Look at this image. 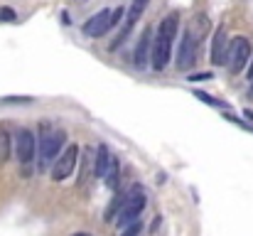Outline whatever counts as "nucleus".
I'll return each instance as SVG.
<instances>
[{
	"label": "nucleus",
	"instance_id": "1",
	"mask_svg": "<svg viewBox=\"0 0 253 236\" xmlns=\"http://www.w3.org/2000/svg\"><path fill=\"white\" fill-rule=\"evenodd\" d=\"M179 30V15L169 12L165 20H160L155 37H153V54H150V67L155 72H163L172 59V47H174V37Z\"/></svg>",
	"mask_w": 253,
	"mask_h": 236
},
{
	"label": "nucleus",
	"instance_id": "2",
	"mask_svg": "<svg viewBox=\"0 0 253 236\" xmlns=\"http://www.w3.org/2000/svg\"><path fill=\"white\" fill-rule=\"evenodd\" d=\"M148 204V197H145V189L140 185H133L126 194H123V202H121V209H118V217H116V224L121 229L140 222V214Z\"/></svg>",
	"mask_w": 253,
	"mask_h": 236
},
{
	"label": "nucleus",
	"instance_id": "3",
	"mask_svg": "<svg viewBox=\"0 0 253 236\" xmlns=\"http://www.w3.org/2000/svg\"><path fill=\"white\" fill-rule=\"evenodd\" d=\"M64 141H67V133H64L62 128L42 126V136H40V145H37V153H40V172L57 162Z\"/></svg>",
	"mask_w": 253,
	"mask_h": 236
},
{
	"label": "nucleus",
	"instance_id": "4",
	"mask_svg": "<svg viewBox=\"0 0 253 236\" xmlns=\"http://www.w3.org/2000/svg\"><path fill=\"white\" fill-rule=\"evenodd\" d=\"M253 57V47L249 37H234L231 45H229V59H226V67L231 74H239L246 69V64L251 62Z\"/></svg>",
	"mask_w": 253,
	"mask_h": 236
},
{
	"label": "nucleus",
	"instance_id": "5",
	"mask_svg": "<svg viewBox=\"0 0 253 236\" xmlns=\"http://www.w3.org/2000/svg\"><path fill=\"white\" fill-rule=\"evenodd\" d=\"M197 54H199V42H197L194 32H192V30H182L174 67H177L179 72H189V69L197 64Z\"/></svg>",
	"mask_w": 253,
	"mask_h": 236
},
{
	"label": "nucleus",
	"instance_id": "6",
	"mask_svg": "<svg viewBox=\"0 0 253 236\" xmlns=\"http://www.w3.org/2000/svg\"><path fill=\"white\" fill-rule=\"evenodd\" d=\"M77 160H79V145L72 143L64 148L62 157H57V162L52 165V180L54 182H64L67 177H72L74 167H77Z\"/></svg>",
	"mask_w": 253,
	"mask_h": 236
},
{
	"label": "nucleus",
	"instance_id": "7",
	"mask_svg": "<svg viewBox=\"0 0 253 236\" xmlns=\"http://www.w3.org/2000/svg\"><path fill=\"white\" fill-rule=\"evenodd\" d=\"M35 153H37L35 133L30 128H20L17 136H15V155L20 160V165H30L35 160Z\"/></svg>",
	"mask_w": 253,
	"mask_h": 236
},
{
	"label": "nucleus",
	"instance_id": "8",
	"mask_svg": "<svg viewBox=\"0 0 253 236\" xmlns=\"http://www.w3.org/2000/svg\"><path fill=\"white\" fill-rule=\"evenodd\" d=\"M148 2H150V0H130V7H128V12H126V22H123V30H121V35L116 37V42L111 45V49H116L118 45H123V42H126V37L133 32V27H135V25H138V20L143 17V12H145Z\"/></svg>",
	"mask_w": 253,
	"mask_h": 236
},
{
	"label": "nucleus",
	"instance_id": "9",
	"mask_svg": "<svg viewBox=\"0 0 253 236\" xmlns=\"http://www.w3.org/2000/svg\"><path fill=\"white\" fill-rule=\"evenodd\" d=\"M108 30H111V10L108 7H101L98 12H93L82 25V32H84L86 37H93V40L103 37Z\"/></svg>",
	"mask_w": 253,
	"mask_h": 236
},
{
	"label": "nucleus",
	"instance_id": "10",
	"mask_svg": "<svg viewBox=\"0 0 253 236\" xmlns=\"http://www.w3.org/2000/svg\"><path fill=\"white\" fill-rule=\"evenodd\" d=\"M229 37H226V30L224 27H216L214 37H211V64L214 67H224L226 59H229Z\"/></svg>",
	"mask_w": 253,
	"mask_h": 236
},
{
	"label": "nucleus",
	"instance_id": "11",
	"mask_svg": "<svg viewBox=\"0 0 253 236\" xmlns=\"http://www.w3.org/2000/svg\"><path fill=\"white\" fill-rule=\"evenodd\" d=\"M150 54H153V30L145 27L143 35H140V40H138V45H135L133 64H135L138 69H145V67L150 64Z\"/></svg>",
	"mask_w": 253,
	"mask_h": 236
},
{
	"label": "nucleus",
	"instance_id": "12",
	"mask_svg": "<svg viewBox=\"0 0 253 236\" xmlns=\"http://www.w3.org/2000/svg\"><path fill=\"white\" fill-rule=\"evenodd\" d=\"M111 150H108V145H98L96 148V157H93V177H98V180H103L106 177V170H108V165H111Z\"/></svg>",
	"mask_w": 253,
	"mask_h": 236
},
{
	"label": "nucleus",
	"instance_id": "13",
	"mask_svg": "<svg viewBox=\"0 0 253 236\" xmlns=\"http://www.w3.org/2000/svg\"><path fill=\"white\" fill-rule=\"evenodd\" d=\"M10 153H12V138H10L7 128L0 126V165H5L10 160Z\"/></svg>",
	"mask_w": 253,
	"mask_h": 236
},
{
	"label": "nucleus",
	"instance_id": "14",
	"mask_svg": "<svg viewBox=\"0 0 253 236\" xmlns=\"http://www.w3.org/2000/svg\"><path fill=\"white\" fill-rule=\"evenodd\" d=\"M118 175H121V165H118V160L113 157V160H111V165H108V170H106L103 185H106L108 189H116V187H118Z\"/></svg>",
	"mask_w": 253,
	"mask_h": 236
},
{
	"label": "nucleus",
	"instance_id": "15",
	"mask_svg": "<svg viewBox=\"0 0 253 236\" xmlns=\"http://www.w3.org/2000/svg\"><path fill=\"white\" fill-rule=\"evenodd\" d=\"M194 98H199L202 103H209V106H214V108H226L224 101H219V98H214V96H209V94H204V91H194Z\"/></svg>",
	"mask_w": 253,
	"mask_h": 236
},
{
	"label": "nucleus",
	"instance_id": "16",
	"mask_svg": "<svg viewBox=\"0 0 253 236\" xmlns=\"http://www.w3.org/2000/svg\"><path fill=\"white\" fill-rule=\"evenodd\" d=\"M0 22H17V12L12 7H0Z\"/></svg>",
	"mask_w": 253,
	"mask_h": 236
},
{
	"label": "nucleus",
	"instance_id": "17",
	"mask_svg": "<svg viewBox=\"0 0 253 236\" xmlns=\"http://www.w3.org/2000/svg\"><path fill=\"white\" fill-rule=\"evenodd\" d=\"M121 20H126V10L123 7H116V10H111V30L121 22Z\"/></svg>",
	"mask_w": 253,
	"mask_h": 236
},
{
	"label": "nucleus",
	"instance_id": "18",
	"mask_svg": "<svg viewBox=\"0 0 253 236\" xmlns=\"http://www.w3.org/2000/svg\"><path fill=\"white\" fill-rule=\"evenodd\" d=\"M32 98L30 96H7V98H0V103H30Z\"/></svg>",
	"mask_w": 253,
	"mask_h": 236
},
{
	"label": "nucleus",
	"instance_id": "19",
	"mask_svg": "<svg viewBox=\"0 0 253 236\" xmlns=\"http://www.w3.org/2000/svg\"><path fill=\"white\" fill-rule=\"evenodd\" d=\"M140 232H143V224H140V222H135V224H130V227H126V232H123V234H121V236H138V234H140Z\"/></svg>",
	"mask_w": 253,
	"mask_h": 236
},
{
	"label": "nucleus",
	"instance_id": "20",
	"mask_svg": "<svg viewBox=\"0 0 253 236\" xmlns=\"http://www.w3.org/2000/svg\"><path fill=\"white\" fill-rule=\"evenodd\" d=\"M224 118H226V121H231V123H236V126H241V128H246V131H253V126L244 123V121H239V118H236V116H231V113H226Z\"/></svg>",
	"mask_w": 253,
	"mask_h": 236
},
{
	"label": "nucleus",
	"instance_id": "21",
	"mask_svg": "<svg viewBox=\"0 0 253 236\" xmlns=\"http://www.w3.org/2000/svg\"><path fill=\"white\" fill-rule=\"evenodd\" d=\"M207 79H211V74H209V72H199V74H189V79H187V81H207Z\"/></svg>",
	"mask_w": 253,
	"mask_h": 236
},
{
	"label": "nucleus",
	"instance_id": "22",
	"mask_svg": "<svg viewBox=\"0 0 253 236\" xmlns=\"http://www.w3.org/2000/svg\"><path fill=\"white\" fill-rule=\"evenodd\" d=\"M246 77H249V81H253V57H251V67H249V74Z\"/></svg>",
	"mask_w": 253,
	"mask_h": 236
},
{
	"label": "nucleus",
	"instance_id": "23",
	"mask_svg": "<svg viewBox=\"0 0 253 236\" xmlns=\"http://www.w3.org/2000/svg\"><path fill=\"white\" fill-rule=\"evenodd\" d=\"M244 116H246V118L253 123V111H249V108H246V111H244Z\"/></svg>",
	"mask_w": 253,
	"mask_h": 236
},
{
	"label": "nucleus",
	"instance_id": "24",
	"mask_svg": "<svg viewBox=\"0 0 253 236\" xmlns=\"http://www.w3.org/2000/svg\"><path fill=\"white\" fill-rule=\"evenodd\" d=\"M74 236H91V234H84V232H82V234H74Z\"/></svg>",
	"mask_w": 253,
	"mask_h": 236
},
{
	"label": "nucleus",
	"instance_id": "25",
	"mask_svg": "<svg viewBox=\"0 0 253 236\" xmlns=\"http://www.w3.org/2000/svg\"><path fill=\"white\" fill-rule=\"evenodd\" d=\"M251 94H253V81H251Z\"/></svg>",
	"mask_w": 253,
	"mask_h": 236
}]
</instances>
